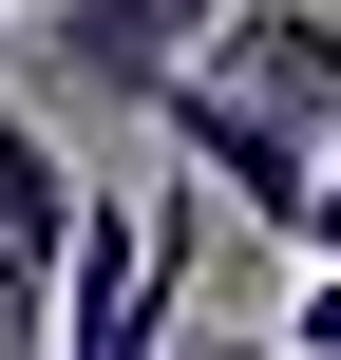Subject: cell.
Listing matches in <instances>:
<instances>
[{
  "mask_svg": "<svg viewBox=\"0 0 341 360\" xmlns=\"http://www.w3.org/2000/svg\"><path fill=\"white\" fill-rule=\"evenodd\" d=\"M190 95H228L247 133H341V0H228L209 38H190Z\"/></svg>",
  "mask_w": 341,
  "mask_h": 360,
  "instance_id": "cell-1",
  "label": "cell"
},
{
  "mask_svg": "<svg viewBox=\"0 0 341 360\" xmlns=\"http://www.w3.org/2000/svg\"><path fill=\"white\" fill-rule=\"evenodd\" d=\"M0 19H19V0H0Z\"/></svg>",
  "mask_w": 341,
  "mask_h": 360,
  "instance_id": "cell-6",
  "label": "cell"
},
{
  "mask_svg": "<svg viewBox=\"0 0 341 360\" xmlns=\"http://www.w3.org/2000/svg\"><path fill=\"white\" fill-rule=\"evenodd\" d=\"M228 0H38V114H152Z\"/></svg>",
  "mask_w": 341,
  "mask_h": 360,
  "instance_id": "cell-2",
  "label": "cell"
},
{
  "mask_svg": "<svg viewBox=\"0 0 341 360\" xmlns=\"http://www.w3.org/2000/svg\"><path fill=\"white\" fill-rule=\"evenodd\" d=\"M57 247H76V133L0 76V360L57 342Z\"/></svg>",
  "mask_w": 341,
  "mask_h": 360,
  "instance_id": "cell-3",
  "label": "cell"
},
{
  "mask_svg": "<svg viewBox=\"0 0 341 360\" xmlns=\"http://www.w3.org/2000/svg\"><path fill=\"white\" fill-rule=\"evenodd\" d=\"M266 342H285V360H341V266H304V304H285Z\"/></svg>",
  "mask_w": 341,
  "mask_h": 360,
  "instance_id": "cell-4",
  "label": "cell"
},
{
  "mask_svg": "<svg viewBox=\"0 0 341 360\" xmlns=\"http://www.w3.org/2000/svg\"><path fill=\"white\" fill-rule=\"evenodd\" d=\"M152 360H285V342H247V323H171Z\"/></svg>",
  "mask_w": 341,
  "mask_h": 360,
  "instance_id": "cell-5",
  "label": "cell"
}]
</instances>
